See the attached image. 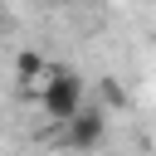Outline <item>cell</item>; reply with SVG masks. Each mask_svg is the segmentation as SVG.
<instances>
[{"label":"cell","mask_w":156,"mask_h":156,"mask_svg":"<svg viewBox=\"0 0 156 156\" xmlns=\"http://www.w3.org/2000/svg\"><path fill=\"white\" fill-rule=\"evenodd\" d=\"M39 107L54 117V122H68V117H78L88 102H83V78L73 73V68H49L44 78H39Z\"/></svg>","instance_id":"cell-1"},{"label":"cell","mask_w":156,"mask_h":156,"mask_svg":"<svg viewBox=\"0 0 156 156\" xmlns=\"http://www.w3.org/2000/svg\"><path fill=\"white\" fill-rule=\"evenodd\" d=\"M102 136H107V112L102 107H83L78 117L63 122V141L73 151H93V146H102Z\"/></svg>","instance_id":"cell-2"},{"label":"cell","mask_w":156,"mask_h":156,"mask_svg":"<svg viewBox=\"0 0 156 156\" xmlns=\"http://www.w3.org/2000/svg\"><path fill=\"white\" fill-rule=\"evenodd\" d=\"M15 73H20V83H24L29 93H34V88H39V78L49 73V63H44V54H34V49H24V54L15 58Z\"/></svg>","instance_id":"cell-3"},{"label":"cell","mask_w":156,"mask_h":156,"mask_svg":"<svg viewBox=\"0 0 156 156\" xmlns=\"http://www.w3.org/2000/svg\"><path fill=\"white\" fill-rule=\"evenodd\" d=\"M102 102H107V107H122V102H127L122 83H112V78H107V83H102Z\"/></svg>","instance_id":"cell-4"}]
</instances>
